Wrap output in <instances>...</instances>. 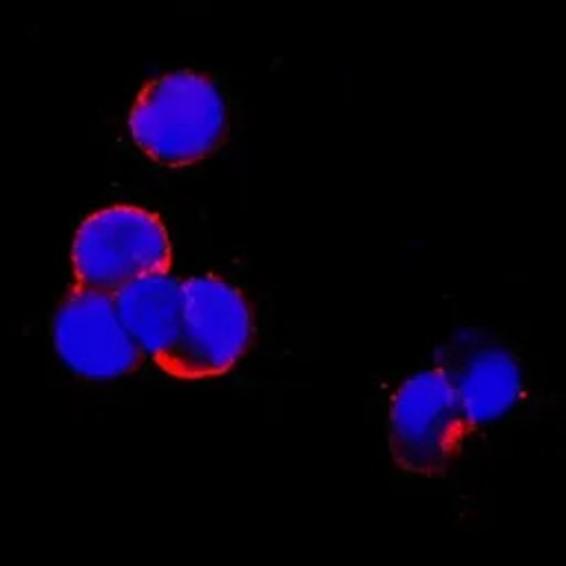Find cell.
<instances>
[{"label": "cell", "mask_w": 566, "mask_h": 566, "mask_svg": "<svg viewBox=\"0 0 566 566\" xmlns=\"http://www.w3.org/2000/svg\"><path fill=\"white\" fill-rule=\"evenodd\" d=\"M115 303L144 356L172 376L184 323L186 281L170 272L150 274L119 290Z\"/></svg>", "instance_id": "52a82bcc"}, {"label": "cell", "mask_w": 566, "mask_h": 566, "mask_svg": "<svg viewBox=\"0 0 566 566\" xmlns=\"http://www.w3.org/2000/svg\"><path fill=\"white\" fill-rule=\"evenodd\" d=\"M51 332L60 358L80 378L115 380L135 374L144 363L115 294L73 285L53 314Z\"/></svg>", "instance_id": "5b68a950"}, {"label": "cell", "mask_w": 566, "mask_h": 566, "mask_svg": "<svg viewBox=\"0 0 566 566\" xmlns=\"http://www.w3.org/2000/svg\"><path fill=\"white\" fill-rule=\"evenodd\" d=\"M471 433L473 427L464 409L436 367L413 374L396 389L387 444L402 473L442 478Z\"/></svg>", "instance_id": "3957f363"}, {"label": "cell", "mask_w": 566, "mask_h": 566, "mask_svg": "<svg viewBox=\"0 0 566 566\" xmlns=\"http://www.w3.org/2000/svg\"><path fill=\"white\" fill-rule=\"evenodd\" d=\"M172 268L164 221L139 206H108L88 214L71 243L73 285L117 294L126 285Z\"/></svg>", "instance_id": "7a4b0ae2"}, {"label": "cell", "mask_w": 566, "mask_h": 566, "mask_svg": "<svg viewBox=\"0 0 566 566\" xmlns=\"http://www.w3.org/2000/svg\"><path fill=\"white\" fill-rule=\"evenodd\" d=\"M135 146L168 168L195 166L214 155L228 137V104L206 73L179 69L150 80L128 113Z\"/></svg>", "instance_id": "6da1fadb"}, {"label": "cell", "mask_w": 566, "mask_h": 566, "mask_svg": "<svg viewBox=\"0 0 566 566\" xmlns=\"http://www.w3.org/2000/svg\"><path fill=\"white\" fill-rule=\"evenodd\" d=\"M254 321L248 298L214 274L186 279V305L172 376L212 378L250 349Z\"/></svg>", "instance_id": "277c9868"}, {"label": "cell", "mask_w": 566, "mask_h": 566, "mask_svg": "<svg viewBox=\"0 0 566 566\" xmlns=\"http://www.w3.org/2000/svg\"><path fill=\"white\" fill-rule=\"evenodd\" d=\"M433 367L447 378L473 431L509 416L524 396L517 358L489 336H453L438 349Z\"/></svg>", "instance_id": "8992f818"}]
</instances>
